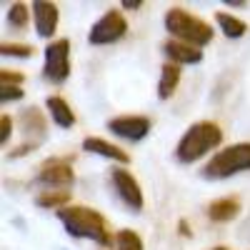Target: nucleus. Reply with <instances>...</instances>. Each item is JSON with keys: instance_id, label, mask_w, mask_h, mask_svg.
Masks as SVG:
<instances>
[{"instance_id": "28", "label": "nucleus", "mask_w": 250, "mask_h": 250, "mask_svg": "<svg viewBox=\"0 0 250 250\" xmlns=\"http://www.w3.org/2000/svg\"><path fill=\"white\" fill-rule=\"evenodd\" d=\"M180 233H183V235H190V230H188V225H185V220L180 223Z\"/></svg>"}, {"instance_id": "9", "label": "nucleus", "mask_w": 250, "mask_h": 250, "mask_svg": "<svg viewBox=\"0 0 250 250\" xmlns=\"http://www.w3.org/2000/svg\"><path fill=\"white\" fill-rule=\"evenodd\" d=\"M110 183H113V188L118 190L120 200L128 205L133 213H140V210H143V205H145V200H143V190H140L138 180L130 175V170L115 168V170L110 173Z\"/></svg>"}, {"instance_id": "25", "label": "nucleus", "mask_w": 250, "mask_h": 250, "mask_svg": "<svg viewBox=\"0 0 250 250\" xmlns=\"http://www.w3.org/2000/svg\"><path fill=\"white\" fill-rule=\"evenodd\" d=\"M238 238H240V240H250V218H245V220L240 223V228H238Z\"/></svg>"}, {"instance_id": "12", "label": "nucleus", "mask_w": 250, "mask_h": 250, "mask_svg": "<svg viewBox=\"0 0 250 250\" xmlns=\"http://www.w3.org/2000/svg\"><path fill=\"white\" fill-rule=\"evenodd\" d=\"M163 53L168 55L170 62H175V65H195V62L203 60V50L200 48L180 43V40H168V43L163 45Z\"/></svg>"}, {"instance_id": "3", "label": "nucleus", "mask_w": 250, "mask_h": 250, "mask_svg": "<svg viewBox=\"0 0 250 250\" xmlns=\"http://www.w3.org/2000/svg\"><path fill=\"white\" fill-rule=\"evenodd\" d=\"M165 23V30H168L175 40L180 43H188V45H195V48H203L213 40V30L210 25L200 20L198 15H190L183 8H170L163 18Z\"/></svg>"}, {"instance_id": "14", "label": "nucleus", "mask_w": 250, "mask_h": 250, "mask_svg": "<svg viewBox=\"0 0 250 250\" xmlns=\"http://www.w3.org/2000/svg\"><path fill=\"white\" fill-rule=\"evenodd\" d=\"M240 213V200L238 198H218L208 205V218L213 223H230Z\"/></svg>"}, {"instance_id": "8", "label": "nucleus", "mask_w": 250, "mask_h": 250, "mask_svg": "<svg viewBox=\"0 0 250 250\" xmlns=\"http://www.w3.org/2000/svg\"><path fill=\"white\" fill-rule=\"evenodd\" d=\"M38 183L45 185L48 190H68L75 183L73 165L65 158H48L43 165L38 168Z\"/></svg>"}, {"instance_id": "22", "label": "nucleus", "mask_w": 250, "mask_h": 250, "mask_svg": "<svg viewBox=\"0 0 250 250\" xmlns=\"http://www.w3.org/2000/svg\"><path fill=\"white\" fill-rule=\"evenodd\" d=\"M23 98V88L20 85H0V100L8 103V100H20Z\"/></svg>"}, {"instance_id": "15", "label": "nucleus", "mask_w": 250, "mask_h": 250, "mask_svg": "<svg viewBox=\"0 0 250 250\" xmlns=\"http://www.w3.org/2000/svg\"><path fill=\"white\" fill-rule=\"evenodd\" d=\"M45 108H48V113L55 120L58 128H73V125H75V113L70 110V105L60 95H50L45 100Z\"/></svg>"}, {"instance_id": "6", "label": "nucleus", "mask_w": 250, "mask_h": 250, "mask_svg": "<svg viewBox=\"0 0 250 250\" xmlns=\"http://www.w3.org/2000/svg\"><path fill=\"white\" fill-rule=\"evenodd\" d=\"M70 75V43L65 38L55 40L45 48V65H43V78L60 85Z\"/></svg>"}, {"instance_id": "7", "label": "nucleus", "mask_w": 250, "mask_h": 250, "mask_svg": "<svg viewBox=\"0 0 250 250\" xmlns=\"http://www.w3.org/2000/svg\"><path fill=\"white\" fill-rule=\"evenodd\" d=\"M125 33H128L125 18L118 10H108L93 23L88 40H90V45H110V43H118Z\"/></svg>"}, {"instance_id": "29", "label": "nucleus", "mask_w": 250, "mask_h": 250, "mask_svg": "<svg viewBox=\"0 0 250 250\" xmlns=\"http://www.w3.org/2000/svg\"><path fill=\"white\" fill-rule=\"evenodd\" d=\"M213 250H228V248H223V245H218V248H213Z\"/></svg>"}, {"instance_id": "24", "label": "nucleus", "mask_w": 250, "mask_h": 250, "mask_svg": "<svg viewBox=\"0 0 250 250\" xmlns=\"http://www.w3.org/2000/svg\"><path fill=\"white\" fill-rule=\"evenodd\" d=\"M0 83H3V85H20V83H23V75L10 73V70H0Z\"/></svg>"}, {"instance_id": "2", "label": "nucleus", "mask_w": 250, "mask_h": 250, "mask_svg": "<svg viewBox=\"0 0 250 250\" xmlns=\"http://www.w3.org/2000/svg\"><path fill=\"white\" fill-rule=\"evenodd\" d=\"M223 143V130L220 125L213 120H200L193 123L190 128L183 133V138L178 140V148H175V160L190 165L195 160H200L205 153H210L213 148Z\"/></svg>"}, {"instance_id": "10", "label": "nucleus", "mask_w": 250, "mask_h": 250, "mask_svg": "<svg viewBox=\"0 0 250 250\" xmlns=\"http://www.w3.org/2000/svg\"><path fill=\"white\" fill-rule=\"evenodd\" d=\"M108 130L123 140L138 143L150 133V118L145 115H118L113 120H108Z\"/></svg>"}, {"instance_id": "11", "label": "nucleus", "mask_w": 250, "mask_h": 250, "mask_svg": "<svg viewBox=\"0 0 250 250\" xmlns=\"http://www.w3.org/2000/svg\"><path fill=\"white\" fill-rule=\"evenodd\" d=\"M30 8H33V18H35V33L40 38H50L58 28V5L45 3V0H35Z\"/></svg>"}, {"instance_id": "20", "label": "nucleus", "mask_w": 250, "mask_h": 250, "mask_svg": "<svg viewBox=\"0 0 250 250\" xmlns=\"http://www.w3.org/2000/svg\"><path fill=\"white\" fill-rule=\"evenodd\" d=\"M8 25L15 30H23L28 25V5L25 3H13L8 10Z\"/></svg>"}, {"instance_id": "16", "label": "nucleus", "mask_w": 250, "mask_h": 250, "mask_svg": "<svg viewBox=\"0 0 250 250\" xmlns=\"http://www.w3.org/2000/svg\"><path fill=\"white\" fill-rule=\"evenodd\" d=\"M180 83V65H175V62H165L163 70H160V83H158V98L160 100H168L175 88Z\"/></svg>"}, {"instance_id": "23", "label": "nucleus", "mask_w": 250, "mask_h": 250, "mask_svg": "<svg viewBox=\"0 0 250 250\" xmlns=\"http://www.w3.org/2000/svg\"><path fill=\"white\" fill-rule=\"evenodd\" d=\"M10 133H13V120H10V115H3L0 118V143L3 145H8Z\"/></svg>"}, {"instance_id": "4", "label": "nucleus", "mask_w": 250, "mask_h": 250, "mask_svg": "<svg viewBox=\"0 0 250 250\" xmlns=\"http://www.w3.org/2000/svg\"><path fill=\"white\" fill-rule=\"evenodd\" d=\"M250 170V143H235L210 158V163L203 168L205 180H225L230 175Z\"/></svg>"}, {"instance_id": "18", "label": "nucleus", "mask_w": 250, "mask_h": 250, "mask_svg": "<svg viewBox=\"0 0 250 250\" xmlns=\"http://www.w3.org/2000/svg\"><path fill=\"white\" fill-rule=\"evenodd\" d=\"M70 203V190H43L35 198L38 208H55V210H62Z\"/></svg>"}, {"instance_id": "1", "label": "nucleus", "mask_w": 250, "mask_h": 250, "mask_svg": "<svg viewBox=\"0 0 250 250\" xmlns=\"http://www.w3.org/2000/svg\"><path fill=\"white\" fill-rule=\"evenodd\" d=\"M58 220L65 225L68 235H73V238L93 240L100 248H110V243H115L105 218H103L98 210H93V208L68 205V208H62V210H58Z\"/></svg>"}, {"instance_id": "21", "label": "nucleus", "mask_w": 250, "mask_h": 250, "mask_svg": "<svg viewBox=\"0 0 250 250\" xmlns=\"http://www.w3.org/2000/svg\"><path fill=\"white\" fill-rule=\"evenodd\" d=\"M0 53L10 55V58H33L35 48L33 45H23V43H3L0 45Z\"/></svg>"}, {"instance_id": "13", "label": "nucleus", "mask_w": 250, "mask_h": 250, "mask_svg": "<svg viewBox=\"0 0 250 250\" xmlns=\"http://www.w3.org/2000/svg\"><path fill=\"white\" fill-rule=\"evenodd\" d=\"M83 150L95 153V155H103V158L115 160V163H123V165L130 163V155L125 153L123 148H118V145L103 140V138H85V140H83Z\"/></svg>"}, {"instance_id": "19", "label": "nucleus", "mask_w": 250, "mask_h": 250, "mask_svg": "<svg viewBox=\"0 0 250 250\" xmlns=\"http://www.w3.org/2000/svg\"><path fill=\"white\" fill-rule=\"evenodd\" d=\"M115 248L118 250H143V240L135 230H118L115 233Z\"/></svg>"}, {"instance_id": "27", "label": "nucleus", "mask_w": 250, "mask_h": 250, "mask_svg": "<svg viewBox=\"0 0 250 250\" xmlns=\"http://www.w3.org/2000/svg\"><path fill=\"white\" fill-rule=\"evenodd\" d=\"M225 5L228 8H245L248 3H243V0H225Z\"/></svg>"}, {"instance_id": "17", "label": "nucleus", "mask_w": 250, "mask_h": 250, "mask_svg": "<svg viewBox=\"0 0 250 250\" xmlns=\"http://www.w3.org/2000/svg\"><path fill=\"white\" fill-rule=\"evenodd\" d=\"M215 23H218V28H220L228 38H243V35L248 33V25L243 23L240 18L230 15V13H218V15H215Z\"/></svg>"}, {"instance_id": "26", "label": "nucleus", "mask_w": 250, "mask_h": 250, "mask_svg": "<svg viewBox=\"0 0 250 250\" xmlns=\"http://www.w3.org/2000/svg\"><path fill=\"white\" fill-rule=\"evenodd\" d=\"M120 5L128 8V10H138V8H143V0H123Z\"/></svg>"}, {"instance_id": "5", "label": "nucleus", "mask_w": 250, "mask_h": 250, "mask_svg": "<svg viewBox=\"0 0 250 250\" xmlns=\"http://www.w3.org/2000/svg\"><path fill=\"white\" fill-rule=\"evenodd\" d=\"M18 123H20V130H23V145L13 153V158H20V155H28L33 150H38L43 140L48 138V123H45V115L43 110H38L35 105L20 110L18 115Z\"/></svg>"}]
</instances>
